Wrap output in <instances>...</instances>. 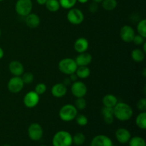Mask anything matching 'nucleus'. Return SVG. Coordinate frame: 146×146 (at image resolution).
I'll use <instances>...</instances> for the list:
<instances>
[{
	"label": "nucleus",
	"instance_id": "f257e3e1",
	"mask_svg": "<svg viewBox=\"0 0 146 146\" xmlns=\"http://www.w3.org/2000/svg\"><path fill=\"white\" fill-rule=\"evenodd\" d=\"M115 118L120 121H127L132 118L133 110L129 104L124 102H118L113 108Z\"/></svg>",
	"mask_w": 146,
	"mask_h": 146
},
{
	"label": "nucleus",
	"instance_id": "f03ea898",
	"mask_svg": "<svg viewBox=\"0 0 146 146\" xmlns=\"http://www.w3.org/2000/svg\"><path fill=\"white\" fill-rule=\"evenodd\" d=\"M72 144V135L68 131H58L53 137V146H71Z\"/></svg>",
	"mask_w": 146,
	"mask_h": 146
},
{
	"label": "nucleus",
	"instance_id": "7ed1b4c3",
	"mask_svg": "<svg viewBox=\"0 0 146 146\" xmlns=\"http://www.w3.org/2000/svg\"><path fill=\"white\" fill-rule=\"evenodd\" d=\"M78 115V110L72 104H66L63 106L58 112V115L61 121L70 122L74 120Z\"/></svg>",
	"mask_w": 146,
	"mask_h": 146
},
{
	"label": "nucleus",
	"instance_id": "20e7f679",
	"mask_svg": "<svg viewBox=\"0 0 146 146\" xmlns=\"http://www.w3.org/2000/svg\"><path fill=\"white\" fill-rule=\"evenodd\" d=\"M58 67L59 71L66 75H70L76 72L78 66L75 59L71 58H65L61 59L58 62Z\"/></svg>",
	"mask_w": 146,
	"mask_h": 146
},
{
	"label": "nucleus",
	"instance_id": "39448f33",
	"mask_svg": "<svg viewBox=\"0 0 146 146\" xmlns=\"http://www.w3.org/2000/svg\"><path fill=\"white\" fill-rule=\"evenodd\" d=\"M33 3L31 0H17L15 4V11L21 17H26L31 12Z\"/></svg>",
	"mask_w": 146,
	"mask_h": 146
},
{
	"label": "nucleus",
	"instance_id": "423d86ee",
	"mask_svg": "<svg viewBox=\"0 0 146 146\" xmlns=\"http://www.w3.org/2000/svg\"><path fill=\"white\" fill-rule=\"evenodd\" d=\"M67 19L73 25H79L84 21V14L81 10L77 8H71L67 13Z\"/></svg>",
	"mask_w": 146,
	"mask_h": 146
},
{
	"label": "nucleus",
	"instance_id": "0eeeda50",
	"mask_svg": "<svg viewBox=\"0 0 146 146\" xmlns=\"http://www.w3.org/2000/svg\"><path fill=\"white\" fill-rule=\"evenodd\" d=\"M44 135V131L38 123H33L30 124L28 128V135L31 141H38L42 138Z\"/></svg>",
	"mask_w": 146,
	"mask_h": 146
},
{
	"label": "nucleus",
	"instance_id": "6e6552de",
	"mask_svg": "<svg viewBox=\"0 0 146 146\" xmlns=\"http://www.w3.org/2000/svg\"><path fill=\"white\" fill-rule=\"evenodd\" d=\"M87 86L84 82L80 81H74L71 86V94L76 98H82L87 94Z\"/></svg>",
	"mask_w": 146,
	"mask_h": 146
},
{
	"label": "nucleus",
	"instance_id": "1a4fd4ad",
	"mask_svg": "<svg viewBox=\"0 0 146 146\" xmlns=\"http://www.w3.org/2000/svg\"><path fill=\"white\" fill-rule=\"evenodd\" d=\"M24 86V84L21 76H13L10 78L7 84V88L9 91L12 94H18Z\"/></svg>",
	"mask_w": 146,
	"mask_h": 146
},
{
	"label": "nucleus",
	"instance_id": "9d476101",
	"mask_svg": "<svg viewBox=\"0 0 146 146\" xmlns=\"http://www.w3.org/2000/svg\"><path fill=\"white\" fill-rule=\"evenodd\" d=\"M40 97L34 91H29L25 94L23 99L24 106L28 108H33L36 106L39 103Z\"/></svg>",
	"mask_w": 146,
	"mask_h": 146
},
{
	"label": "nucleus",
	"instance_id": "9b49d317",
	"mask_svg": "<svg viewBox=\"0 0 146 146\" xmlns=\"http://www.w3.org/2000/svg\"><path fill=\"white\" fill-rule=\"evenodd\" d=\"M135 35V30L129 25L123 26L120 29V36L124 42H132Z\"/></svg>",
	"mask_w": 146,
	"mask_h": 146
},
{
	"label": "nucleus",
	"instance_id": "f8f14e48",
	"mask_svg": "<svg viewBox=\"0 0 146 146\" xmlns=\"http://www.w3.org/2000/svg\"><path fill=\"white\" fill-rule=\"evenodd\" d=\"M91 146H113V143L112 140L107 135H98L92 139Z\"/></svg>",
	"mask_w": 146,
	"mask_h": 146
},
{
	"label": "nucleus",
	"instance_id": "ddd939ff",
	"mask_svg": "<svg viewBox=\"0 0 146 146\" xmlns=\"http://www.w3.org/2000/svg\"><path fill=\"white\" fill-rule=\"evenodd\" d=\"M115 136L118 143L121 144L128 143L131 138V134L128 129L120 128L115 131Z\"/></svg>",
	"mask_w": 146,
	"mask_h": 146
},
{
	"label": "nucleus",
	"instance_id": "4468645a",
	"mask_svg": "<svg viewBox=\"0 0 146 146\" xmlns=\"http://www.w3.org/2000/svg\"><path fill=\"white\" fill-rule=\"evenodd\" d=\"M9 70L14 76H21L24 72V67L20 61L15 60L9 63Z\"/></svg>",
	"mask_w": 146,
	"mask_h": 146
},
{
	"label": "nucleus",
	"instance_id": "2eb2a0df",
	"mask_svg": "<svg viewBox=\"0 0 146 146\" xmlns=\"http://www.w3.org/2000/svg\"><path fill=\"white\" fill-rule=\"evenodd\" d=\"M93 57L91 54L86 51L81 53L76 58L75 61L78 66H88L92 62Z\"/></svg>",
	"mask_w": 146,
	"mask_h": 146
},
{
	"label": "nucleus",
	"instance_id": "dca6fc26",
	"mask_svg": "<svg viewBox=\"0 0 146 146\" xmlns=\"http://www.w3.org/2000/svg\"><path fill=\"white\" fill-rule=\"evenodd\" d=\"M51 92L53 96L55 98H62L66 94L67 87L62 83H58L53 86Z\"/></svg>",
	"mask_w": 146,
	"mask_h": 146
},
{
	"label": "nucleus",
	"instance_id": "f3484780",
	"mask_svg": "<svg viewBox=\"0 0 146 146\" xmlns=\"http://www.w3.org/2000/svg\"><path fill=\"white\" fill-rule=\"evenodd\" d=\"M88 46H89L88 41L84 37H80V38H77L74 45V49L78 54L86 52L88 50Z\"/></svg>",
	"mask_w": 146,
	"mask_h": 146
},
{
	"label": "nucleus",
	"instance_id": "a211bd4d",
	"mask_svg": "<svg viewBox=\"0 0 146 146\" xmlns=\"http://www.w3.org/2000/svg\"><path fill=\"white\" fill-rule=\"evenodd\" d=\"M25 22L27 27L30 29H36L40 25L41 20L39 17L35 13H30L27 16H26Z\"/></svg>",
	"mask_w": 146,
	"mask_h": 146
},
{
	"label": "nucleus",
	"instance_id": "6ab92c4d",
	"mask_svg": "<svg viewBox=\"0 0 146 146\" xmlns=\"http://www.w3.org/2000/svg\"><path fill=\"white\" fill-rule=\"evenodd\" d=\"M101 115L103 116L105 123L110 125L113 123L115 117L113 115V108H109V107L104 106L101 109Z\"/></svg>",
	"mask_w": 146,
	"mask_h": 146
},
{
	"label": "nucleus",
	"instance_id": "aec40b11",
	"mask_svg": "<svg viewBox=\"0 0 146 146\" xmlns=\"http://www.w3.org/2000/svg\"><path fill=\"white\" fill-rule=\"evenodd\" d=\"M102 102L104 106L113 108L118 101V98H117V97L113 95V94H106L103 98Z\"/></svg>",
	"mask_w": 146,
	"mask_h": 146
},
{
	"label": "nucleus",
	"instance_id": "412c9836",
	"mask_svg": "<svg viewBox=\"0 0 146 146\" xmlns=\"http://www.w3.org/2000/svg\"><path fill=\"white\" fill-rule=\"evenodd\" d=\"M145 53L141 48H135L131 52V58L135 62L141 63L144 61Z\"/></svg>",
	"mask_w": 146,
	"mask_h": 146
},
{
	"label": "nucleus",
	"instance_id": "4be33fe9",
	"mask_svg": "<svg viewBox=\"0 0 146 146\" xmlns=\"http://www.w3.org/2000/svg\"><path fill=\"white\" fill-rule=\"evenodd\" d=\"M75 73L78 78L81 79H86L89 77L91 74V70L88 66H78Z\"/></svg>",
	"mask_w": 146,
	"mask_h": 146
},
{
	"label": "nucleus",
	"instance_id": "5701e85b",
	"mask_svg": "<svg viewBox=\"0 0 146 146\" xmlns=\"http://www.w3.org/2000/svg\"><path fill=\"white\" fill-rule=\"evenodd\" d=\"M135 123L139 128L142 130L146 129V112H141L137 115L135 119Z\"/></svg>",
	"mask_w": 146,
	"mask_h": 146
},
{
	"label": "nucleus",
	"instance_id": "b1692460",
	"mask_svg": "<svg viewBox=\"0 0 146 146\" xmlns=\"http://www.w3.org/2000/svg\"><path fill=\"white\" fill-rule=\"evenodd\" d=\"M45 6L47 9L51 12H56L61 7L58 0H47Z\"/></svg>",
	"mask_w": 146,
	"mask_h": 146
},
{
	"label": "nucleus",
	"instance_id": "393cba45",
	"mask_svg": "<svg viewBox=\"0 0 146 146\" xmlns=\"http://www.w3.org/2000/svg\"><path fill=\"white\" fill-rule=\"evenodd\" d=\"M101 5L106 11H113L118 6V1L117 0H103Z\"/></svg>",
	"mask_w": 146,
	"mask_h": 146
},
{
	"label": "nucleus",
	"instance_id": "a878e982",
	"mask_svg": "<svg viewBox=\"0 0 146 146\" xmlns=\"http://www.w3.org/2000/svg\"><path fill=\"white\" fill-rule=\"evenodd\" d=\"M73 143L76 145H81L85 143L86 136L82 133H77L74 136H72Z\"/></svg>",
	"mask_w": 146,
	"mask_h": 146
},
{
	"label": "nucleus",
	"instance_id": "bb28decb",
	"mask_svg": "<svg viewBox=\"0 0 146 146\" xmlns=\"http://www.w3.org/2000/svg\"><path fill=\"white\" fill-rule=\"evenodd\" d=\"M129 146H146L145 141L140 136H134L129 141Z\"/></svg>",
	"mask_w": 146,
	"mask_h": 146
},
{
	"label": "nucleus",
	"instance_id": "cd10ccee",
	"mask_svg": "<svg viewBox=\"0 0 146 146\" xmlns=\"http://www.w3.org/2000/svg\"><path fill=\"white\" fill-rule=\"evenodd\" d=\"M137 31L138 34L146 38V19H143L139 21L137 24Z\"/></svg>",
	"mask_w": 146,
	"mask_h": 146
},
{
	"label": "nucleus",
	"instance_id": "c85d7f7f",
	"mask_svg": "<svg viewBox=\"0 0 146 146\" xmlns=\"http://www.w3.org/2000/svg\"><path fill=\"white\" fill-rule=\"evenodd\" d=\"M61 7L65 9L74 8L77 2V0H58Z\"/></svg>",
	"mask_w": 146,
	"mask_h": 146
},
{
	"label": "nucleus",
	"instance_id": "c756f323",
	"mask_svg": "<svg viewBox=\"0 0 146 146\" xmlns=\"http://www.w3.org/2000/svg\"><path fill=\"white\" fill-rule=\"evenodd\" d=\"M74 106L77 108V110L82 111V110H84L86 108V101L84 99V97H82V98H77V99L75 101V105Z\"/></svg>",
	"mask_w": 146,
	"mask_h": 146
},
{
	"label": "nucleus",
	"instance_id": "7c9ffc66",
	"mask_svg": "<svg viewBox=\"0 0 146 146\" xmlns=\"http://www.w3.org/2000/svg\"><path fill=\"white\" fill-rule=\"evenodd\" d=\"M22 76H21V79H22L23 82H24V84H31V83L34 81V76L33 75L32 73L31 72H26L22 74Z\"/></svg>",
	"mask_w": 146,
	"mask_h": 146
},
{
	"label": "nucleus",
	"instance_id": "2f4dec72",
	"mask_svg": "<svg viewBox=\"0 0 146 146\" xmlns=\"http://www.w3.org/2000/svg\"><path fill=\"white\" fill-rule=\"evenodd\" d=\"M75 120L76 121V123L78 125H80V126H86L88 123V118L85 115H84V114L77 115Z\"/></svg>",
	"mask_w": 146,
	"mask_h": 146
},
{
	"label": "nucleus",
	"instance_id": "473e14b6",
	"mask_svg": "<svg viewBox=\"0 0 146 146\" xmlns=\"http://www.w3.org/2000/svg\"><path fill=\"white\" fill-rule=\"evenodd\" d=\"M46 89L47 87L45 84H44V83H39V84H38L35 86L34 91H35L37 94H38V95L40 96L45 94V92L46 91Z\"/></svg>",
	"mask_w": 146,
	"mask_h": 146
},
{
	"label": "nucleus",
	"instance_id": "72a5a7b5",
	"mask_svg": "<svg viewBox=\"0 0 146 146\" xmlns=\"http://www.w3.org/2000/svg\"><path fill=\"white\" fill-rule=\"evenodd\" d=\"M132 42H133L134 44L136 46H141L145 42V38L140 34H138V35L135 34Z\"/></svg>",
	"mask_w": 146,
	"mask_h": 146
},
{
	"label": "nucleus",
	"instance_id": "f704fd0d",
	"mask_svg": "<svg viewBox=\"0 0 146 146\" xmlns=\"http://www.w3.org/2000/svg\"><path fill=\"white\" fill-rule=\"evenodd\" d=\"M137 108L141 112H143L146 111V98H142L137 102L136 104Z\"/></svg>",
	"mask_w": 146,
	"mask_h": 146
},
{
	"label": "nucleus",
	"instance_id": "c9c22d12",
	"mask_svg": "<svg viewBox=\"0 0 146 146\" xmlns=\"http://www.w3.org/2000/svg\"><path fill=\"white\" fill-rule=\"evenodd\" d=\"M98 4L96 2H94V1H93L91 4H90L89 6H88V10H89L90 12L91 13L96 12V11H98Z\"/></svg>",
	"mask_w": 146,
	"mask_h": 146
},
{
	"label": "nucleus",
	"instance_id": "e433bc0d",
	"mask_svg": "<svg viewBox=\"0 0 146 146\" xmlns=\"http://www.w3.org/2000/svg\"><path fill=\"white\" fill-rule=\"evenodd\" d=\"M70 77L69 78L71 79V81H72V82H74V81H76L77 79H78V76H77V75L76 74V73H74V74H70Z\"/></svg>",
	"mask_w": 146,
	"mask_h": 146
},
{
	"label": "nucleus",
	"instance_id": "4c0bfd02",
	"mask_svg": "<svg viewBox=\"0 0 146 146\" xmlns=\"http://www.w3.org/2000/svg\"><path fill=\"white\" fill-rule=\"evenodd\" d=\"M71 82H72V81H71V79H70L69 78H65V79L64 80V81H63L62 84H64V85H65L67 87V86H68L71 85Z\"/></svg>",
	"mask_w": 146,
	"mask_h": 146
},
{
	"label": "nucleus",
	"instance_id": "58836bf2",
	"mask_svg": "<svg viewBox=\"0 0 146 146\" xmlns=\"http://www.w3.org/2000/svg\"><path fill=\"white\" fill-rule=\"evenodd\" d=\"M46 1L47 0H36V2L38 3V4H39V5H45Z\"/></svg>",
	"mask_w": 146,
	"mask_h": 146
},
{
	"label": "nucleus",
	"instance_id": "ea45409f",
	"mask_svg": "<svg viewBox=\"0 0 146 146\" xmlns=\"http://www.w3.org/2000/svg\"><path fill=\"white\" fill-rule=\"evenodd\" d=\"M4 50L2 49V48H1V47H0V59H1V58L4 57Z\"/></svg>",
	"mask_w": 146,
	"mask_h": 146
},
{
	"label": "nucleus",
	"instance_id": "a19ab883",
	"mask_svg": "<svg viewBox=\"0 0 146 146\" xmlns=\"http://www.w3.org/2000/svg\"><path fill=\"white\" fill-rule=\"evenodd\" d=\"M77 1L81 3V4H86V3L88 2V0H77Z\"/></svg>",
	"mask_w": 146,
	"mask_h": 146
},
{
	"label": "nucleus",
	"instance_id": "79ce46f5",
	"mask_svg": "<svg viewBox=\"0 0 146 146\" xmlns=\"http://www.w3.org/2000/svg\"><path fill=\"white\" fill-rule=\"evenodd\" d=\"M143 49L142 50L144 51V52L146 53V42L144 43V44H143Z\"/></svg>",
	"mask_w": 146,
	"mask_h": 146
},
{
	"label": "nucleus",
	"instance_id": "37998d69",
	"mask_svg": "<svg viewBox=\"0 0 146 146\" xmlns=\"http://www.w3.org/2000/svg\"><path fill=\"white\" fill-rule=\"evenodd\" d=\"M94 2H96L97 3V4H98V3H101V1H103V0H92Z\"/></svg>",
	"mask_w": 146,
	"mask_h": 146
},
{
	"label": "nucleus",
	"instance_id": "c03bdc74",
	"mask_svg": "<svg viewBox=\"0 0 146 146\" xmlns=\"http://www.w3.org/2000/svg\"><path fill=\"white\" fill-rule=\"evenodd\" d=\"M145 73H146V69L145 68H143V75L144 77H145V76H146Z\"/></svg>",
	"mask_w": 146,
	"mask_h": 146
},
{
	"label": "nucleus",
	"instance_id": "a18cd8bd",
	"mask_svg": "<svg viewBox=\"0 0 146 146\" xmlns=\"http://www.w3.org/2000/svg\"><path fill=\"white\" fill-rule=\"evenodd\" d=\"M1 29H0V36H1Z\"/></svg>",
	"mask_w": 146,
	"mask_h": 146
},
{
	"label": "nucleus",
	"instance_id": "49530a36",
	"mask_svg": "<svg viewBox=\"0 0 146 146\" xmlns=\"http://www.w3.org/2000/svg\"><path fill=\"white\" fill-rule=\"evenodd\" d=\"M4 146H10L9 145H7V144H6V145H4Z\"/></svg>",
	"mask_w": 146,
	"mask_h": 146
},
{
	"label": "nucleus",
	"instance_id": "de8ad7c7",
	"mask_svg": "<svg viewBox=\"0 0 146 146\" xmlns=\"http://www.w3.org/2000/svg\"><path fill=\"white\" fill-rule=\"evenodd\" d=\"M4 1V0H0V2H1V1Z\"/></svg>",
	"mask_w": 146,
	"mask_h": 146
},
{
	"label": "nucleus",
	"instance_id": "09e8293b",
	"mask_svg": "<svg viewBox=\"0 0 146 146\" xmlns=\"http://www.w3.org/2000/svg\"><path fill=\"white\" fill-rule=\"evenodd\" d=\"M40 146H46V145H40Z\"/></svg>",
	"mask_w": 146,
	"mask_h": 146
}]
</instances>
